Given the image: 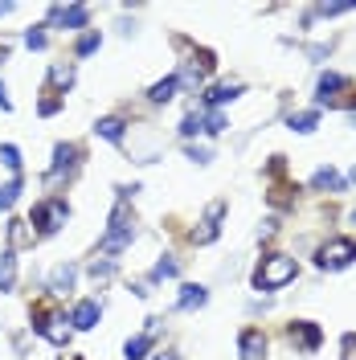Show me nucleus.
<instances>
[{"label": "nucleus", "mask_w": 356, "mask_h": 360, "mask_svg": "<svg viewBox=\"0 0 356 360\" xmlns=\"http://www.w3.org/2000/svg\"><path fill=\"white\" fill-rule=\"evenodd\" d=\"M222 213H225V205L217 201V205H209V213H205V221H201V229H193V242H197V246H209V242H213V238H217V229H222Z\"/></svg>", "instance_id": "nucleus-7"}, {"label": "nucleus", "mask_w": 356, "mask_h": 360, "mask_svg": "<svg viewBox=\"0 0 356 360\" xmlns=\"http://www.w3.org/2000/svg\"><path fill=\"white\" fill-rule=\"evenodd\" d=\"M74 274H78V266H74V262H62V266L53 270V278H49V291L53 295L74 291Z\"/></svg>", "instance_id": "nucleus-11"}, {"label": "nucleus", "mask_w": 356, "mask_h": 360, "mask_svg": "<svg viewBox=\"0 0 356 360\" xmlns=\"http://www.w3.org/2000/svg\"><path fill=\"white\" fill-rule=\"evenodd\" d=\"M94 131L103 135V139H111V143H119V139H123V119H98Z\"/></svg>", "instance_id": "nucleus-20"}, {"label": "nucleus", "mask_w": 356, "mask_h": 360, "mask_svg": "<svg viewBox=\"0 0 356 360\" xmlns=\"http://www.w3.org/2000/svg\"><path fill=\"white\" fill-rule=\"evenodd\" d=\"M58 107H62L58 98H42V115H53V111H58Z\"/></svg>", "instance_id": "nucleus-35"}, {"label": "nucleus", "mask_w": 356, "mask_h": 360, "mask_svg": "<svg viewBox=\"0 0 356 360\" xmlns=\"http://www.w3.org/2000/svg\"><path fill=\"white\" fill-rule=\"evenodd\" d=\"M98 45H103V33H98V29H90L87 37H78V58H90Z\"/></svg>", "instance_id": "nucleus-24"}, {"label": "nucleus", "mask_w": 356, "mask_h": 360, "mask_svg": "<svg viewBox=\"0 0 356 360\" xmlns=\"http://www.w3.org/2000/svg\"><path fill=\"white\" fill-rule=\"evenodd\" d=\"M148 352H152V332L148 336H132L123 344V360H144Z\"/></svg>", "instance_id": "nucleus-14"}, {"label": "nucleus", "mask_w": 356, "mask_h": 360, "mask_svg": "<svg viewBox=\"0 0 356 360\" xmlns=\"http://www.w3.org/2000/svg\"><path fill=\"white\" fill-rule=\"evenodd\" d=\"M242 94V86H213V90H205V103L209 107H222V103H234Z\"/></svg>", "instance_id": "nucleus-15"}, {"label": "nucleus", "mask_w": 356, "mask_h": 360, "mask_svg": "<svg viewBox=\"0 0 356 360\" xmlns=\"http://www.w3.org/2000/svg\"><path fill=\"white\" fill-rule=\"evenodd\" d=\"M13 283H17V254L4 250L0 254V291H13Z\"/></svg>", "instance_id": "nucleus-12"}, {"label": "nucleus", "mask_w": 356, "mask_h": 360, "mask_svg": "<svg viewBox=\"0 0 356 360\" xmlns=\"http://www.w3.org/2000/svg\"><path fill=\"white\" fill-rule=\"evenodd\" d=\"M25 45H29V49H45V25L29 29V33H25Z\"/></svg>", "instance_id": "nucleus-28"}, {"label": "nucleus", "mask_w": 356, "mask_h": 360, "mask_svg": "<svg viewBox=\"0 0 356 360\" xmlns=\"http://www.w3.org/2000/svg\"><path fill=\"white\" fill-rule=\"evenodd\" d=\"M197 131H205V127H201V115H197V111L184 115V123H180V135H197Z\"/></svg>", "instance_id": "nucleus-29"}, {"label": "nucleus", "mask_w": 356, "mask_h": 360, "mask_svg": "<svg viewBox=\"0 0 356 360\" xmlns=\"http://www.w3.org/2000/svg\"><path fill=\"white\" fill-rule=\"evenodd\" d=\"M352 180H356V168H352Z\"/></svg>", "instance_id": "nucleus-38"}, {"label": "nucleus", "mask_w": 356, "mask_h": 360, "mask_svg": "<svg viewBox=\"0 0 356 360\" xmlns=\"http://www.w3.org/2000/svg\"><path fill=\"white\" fill-rule=\"evenodd\" d=\"M49 82H53V86H70V82H74V70L70 66H53L49 70Z\"/></svg>", "instance_id": "nucleus-27"}, {"label": "nucleus", "mask_w": 356, "mask_h": 360, "mask_svg": "<svg viewBox=\"0 0 356 360\" xmlns=\"http://www.w3.org/2000/svg\"><path fill=\"white\" fill-rule=\"evenodd\" d=\"M8 238H13V242H25V221H13V225H8Z\"/></svg>", "instance_id": "nucleus-31"}, {"label": "nucleus", "mask_w": 356, "mask_h": 360, "mask_svg": "<svg viewBox=\"0 0 356 360\" xmlns=\"http://www.w3.org/2000/svg\"><path fill=\"white\" fill-rule=\"evenodd\" d=\"M21 197V176H13L8 184H0V209H13Z\"/></svg>", "instance_id": "nucleus-21"}, {"label": "nucleus", "mask_w": 356, "mask_h": 360, "mask_svg": "<svg viewBox=\"0 0 356 360\" xmlns=\"http://www.w3.org/2000/svg\"><path fill=\"white\" fill-rule=\"evenodd\" d=\"M315 123H319V115H315V111L291 115V131H299V135H312V131H315Z\"/></svg>", "instance_id": "nucleus-19"}, {"label": "nucleus", "mask_w": 356, "mask_h": 360, "mask_svg": "<svg viewBox=\"0 0 356 360\" xmlns=\"http://www.w3.org/2000/svg\"><path fill=\"white\" fill-rule=\"evenodd\" d=\"M356 262V242L352 238H336L328 246H319V266L324 270H344Z\"/></svg>", "instance_id": "nucleus-3"}, {"label": "nucleus", "mask_w": 356, "mask_h": 360, "mask_svg": "<svg viewBox=\"0 0 356 360\" xmlns=\"http://www.w3.org/2000/svg\"><path fill=\"white\" fill-rule=\"evenodd\" d=\"M352 217H356V213H352Z\"/></svg>", "instance_id": "nucleus-39"}, {"label": "nucleus", "mask_w": 356, "mask_h": 360, "mask_svg": "<svg viewBox=\"0 0 356 360\" xmlns=\"http://www.w3.org/2000/svg\"><path fill=\"white\" fill-rule=\"evenodd\" d=\"M344 352H348L344 360H356V336H344Z\"/></svg>", "instance_id": "nucleus-34"}, {"label": "nucleus", "mask_w": 356, "mask_h": 360, "mask_svg": "<svg viewBox=\"0 0 356 360\" xmlns=\"http://www.w3.org/2000/svg\"><path fill=\"white\" fill-rule=\"evenodd\" d=\"M13 13V4H0V17H8Z\"/></svg>", "instance_id": "nucleus-37"}, {"label": "nucleus", "mask_w": 356, "mask_h": 360, "mask_svg": "<svg viewBox=\"0 0 356 360\" xmlns=\"http://www.w3.org/2000/svg\"><path fill=\"white\" fill-rule=\"evenodd\" d=\"M340 86H344V78H340V74H319V103H328Z\"/></svg>", "instance_id": "nucleus-22"}, {"label": "nucleus", "mask_w": 356, "mask_h": 360, "mask_svg": "<svg viewBox=\"0 0 356 360\" xmlns=\"http://www.w3.org/2000/svg\"><path fill=\"white\" fill-rule=\"evenodd\" d=\"M49 17H53V25H62V29H82V25L90 21V13H87V4H53L49 8Z\"/></svg>", "instance_id": "nucleus-5"}, {"label": "nucleus", "mask_w": 356, "mask_h": 360, "mask_svg": "<svg viewBox=\"0 0 356 360\" xmlns=\"http://www.w3.org/2000/svg\"><path fill=\"white\" fill-rule=\"evenodd\" d=\"M33 332H42L49 344H66V340H70V328L58 319V315H49V311H37V319H33Z\"/></svg>", "instance_id": "nucleus-6"}, {"label": "nucleus", "mask_w": 356, "mask_h": 360, "mask_svg": "<svg viewBox=\"0 0 356 360\" xmlns=\"http://www.w3.org/2000/svg\"><path fill=\"white\" fill-rule=\"evenodd\" d=\"M180 266H177V258H160L156 270H152V278H177Z\"/></svg>", "instance_id": "nucleus-25"}, {"label": "nucleus", "mask_w": 356, "mask_h": 360, "mask_svg": "<svg viewBox=\"0 0 356 360\" xmlns=\"http://www.w3.org/2000/svg\"><path fill=\"white\" fill-rule=\"evenodd\" d=\"M132 238H135V225H132V217H127V209L119 205V209L111 213L107 233H103V250H107V254H119V250L132 246Z\"/></svg>", "instance_id": "nucleus-2"}, {"label": "nucleus", "mask_w": 356, "mask_h": 360, "mask_svg": "<svg viewBox=\"0 0 356 360\" xmlns=\"http://www.w3.org/2000/svg\"><path fill=\"white\" fill-rule=\"evenodd\" d=\"M177 74H168V78H164V82H156V86L148 90V98H152V103H168V98H172V94H177Z\"/></svg>", "instance_id": "nucleus-16"}, {"label": "nucleus", "mask_w": 356, "mask_h": 360, "mask_svg": "<svg viewBox=\"0 0 356 360\" xmlns=\"http://www.w3.org/2000/svg\"><path fill=\"white\" fill-rule=\"evenodd\" d=\"M74 156H78V148H74V143H58V152H53V168H49V176H62L66 168H74Z\"/></svg>", "instance_id": "nucleus-13"}, {"label": "nucleus", "mask_w": 356, "mask_h": 360, "mask_svg": "<svg viewBox=\"0 0 356 360\" xmlns=\"http://www.w3.org/2000/svg\"><path fill=\"white\" fill-rule=\"evenodd\" d=\"M312 188H332V193H340V188H344V180L336 176L332 168H319V172L312 176Z\"/></svg>", "instance_id": "nucleus-18"}, {"label": "nucleus", "mask_w": 356, "mask_h": 360, "mask_svg": "<svg viewBox=\"0 0 356 360\" xmlns=\"http://www.w3.org/2000/svg\"><path fill=\"white\" fill-rule=\"evenodd\" d=\"M201 127H205V131H209V135L225 131V115H222V111H209V115H205V119H201Z\"/></svg>", "instance_id": "nucleus-26"}, {"label": "nucleus", "mask_w": 356, "mask_h": 360, "mask_svg": "<svg viewBox=\"0 0 356 360\" xmlns=\"http://www.w3.org/2000/svg\"><path fill=\"white\" fill-rule=\"evenodd\" d=\"M66 217H70L66 201H42L33 209V225H37L42 233H58V229L66 225Z\"/></svg>", "instance_id": "nucleus-4"}, {"label": "nucleus", "mask_w": 356, "mask_h": 360, "mask_svg": "<svg viewBox=\"0 0 356 360\" xmlns=\"http://www.w3.org/2000/svg\"><path fill=\"white\" fill-rule=\"evenodd\" d=\"M156 360H180V356H177V352H160Z\"/></svg>", "instance_id": "nucleus-36"}, {"label": "nucleus", "mask_w": 356, "mask_h": 360, "mask_svg": "<svg viewBox=\"0 0 356 360\" xmlns=\"http://www.w3.org/2000/svg\"><path fill=\"white\" fill-rule=\"evenodd\" d=\"M295 258H287V254H270V258H262V266L254 270V287L258 291H279V287H287L291 278H295Z\"/></svg>", "instance_id": "nucleus-1"}, {"label": "nucleus", "mask_w": 356, "mask_h": 360, "mask_svg": "<svg viewBox=\"0 0 356 360\" xmlns=\"http://www.w3.org/2000/svg\"><path fill=\"white\" fill-rule=\"evenodd\" d=\"M238 348H242V360H262L267 356V336L258 328H246L242 340H238Z\"/></svg>", "instance_id": "nucleus-9"}, {"label": "nucleus", "mask_w": 356, "mask_h": 360, "mask_svg": "<svg viewBox=\"0 0 356 360\" xmlns=\"http://www.w3.org/2000/svg\"><path fill=\"white\" fill-rule=\"evenodd\" d=\"M295 336H299V344L312 352L315 344H319V328H315V323H295V328H291V340H295Z\"/></svg>", "instance_id": "nucleus-17"}, {"label": "nucleus", "mask_w": 356, "mask_h": 360, "mask_svg": "<svg viewBox=\"0 0 356 360\" xmlns=\"http://www.w3.org/2000/svg\"><path fill=\"white\" fill-rule=\"evenodd\" d=\"M90 274H94V278H111L115 262H111V258H107V262H94V266H90Z\"/></svg>", "instance_id": "nucleus-30"}, {"label": "nucleus", "mask_w": 356, "mask_h": 360, "mask_svg": "<svg viewBox=\"0 0 356 360\" xmlns=\"http://www.w3.org/2000/svg\"><path fill=\"white\" fill-rule=\"evenodd\" d=\"M0 111H13V98H8V86L0 82Z\"/></svg>", "instance_id": "nucleus-33"}, {"label": "nucleus", "mask_w": 356, "mask_h": 360, "mask_svg": "<svg viewBox=\"0 0 356 360\" xmlns=\"http://www.w3.org/2000/svg\"><path fill=\"white\" fill-rule=\"evenodd\" d=\"M189 160H193V164H209V152H205V148H189Z\"/></svg>", "instance_id": "nucleus-32"}, {"label": "nucleus", "mask_w": 356, "mask_h": 360, "mask_svg": "<svg viewBox=\"0 0 356 360\" xmlns=\"http://www.w3.org/2000/svg\"><path fill=\"white\" fill-rule=\"evenodd\" d=\"M0 164H4L8 172H21V152H17L13 143H0Z\"/></svg>", "instance_id": "nucleus-23"}, {"label": "nucleus", "mask_w": 356, "mask_h": 360, "mask_svg": "<svg viewBox=\"0 0 356 360\" xmlns=\"http://www.w3.org/2000/svg\"><path fill=\"white\" fill-rule=\"evenodd\" d=\"M98 315H103V307H98V299H82V303L74 307V315H70V323H74L78 332H90V328L98 323Z\"/></svg>", "instance_id": "nucleus-8"}, {"label": "nucleus", "mask_w": 356, "mask_h": 360, "mask_svg": "<svg viewBox=\"0 0 356 360\" xmlns=\"http://www.w3.org/2000/svg\"><path fill=\"white\" fill-rule=\"evenodd\" d=\"M209 303V291L201 287V283H189V287H180V311H193V307H205Z\"/></svg>", "instance_id": "nucleus-10"}]
</instances>
